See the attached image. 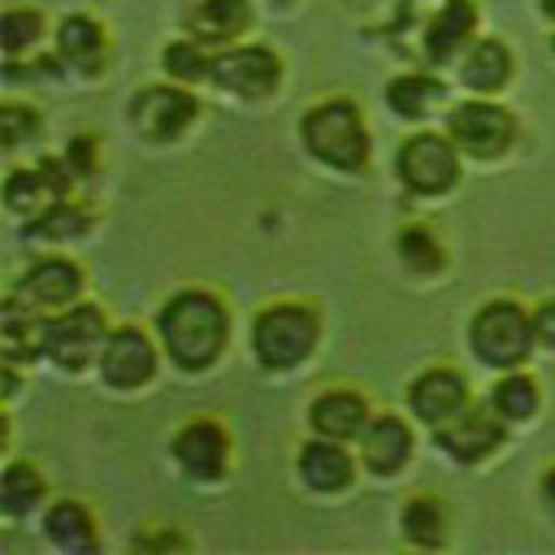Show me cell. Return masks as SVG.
<instances>
[{"label":"cell","instance_id":"cell-33","mask_svg":"<svg viewBox=\"0 0 555 555\" xmlns=\"http://www.w3.org/2000/svg\"><path fill=\"white\" fill-rule=\"evenodd\" d=\"M0 130H4V147H17V143L35 139L39 113L26 108V104H4V108H0Z\"/></svg>","mask_w":555,"mask_h":555},{"label":"cell","instance_id":"cell-3","mask_svg":"<svg viewBox=\"0 0 555 555\" xmlns=\"http://www.w3.org/2000/svg\"><path fill=\"white\" fill-rule=\"evenodd\" d=\"M317 338H321V321L308 304H269L251 325V351L269 373L304 364Z\"/></svg>","mask_w":555,"mask_h":555},{"label":"cell","instance_id":"cell-23","mask_svg":"<svg viewBox=\"0 0 555 555\" xmlns=\"http://www.w3.org/2000/svg\"><path fill=\"white\" fill-rule=\"evenodd\" d=\"M43 529H48V538L61 546V551H95V520H91V512L78 503V499H61V503H52L48 507V516H43Z\"/></svg>","mask_w":555,"mask_h":555},{"label":"cell","instance_id":"cell-14","mask_svg":"<svg viewBox=\"0 0 555 555\" xmlns=\"http://www.w3.org/2000/svg\"><path fill=\"white\" fill-rule=\"evenodd\" d=\"M78 291H82V269L65 256L35 260L17 282V295L30 299L35 308H69L78 299Z\"/></svg>","mask_w":555,"mask_h":555},{"label":"cell","instance_id":"cell-22","mask_svg":"<svg viewBox=\"0 0 555 555\" xmlns=\"http://www.w3.org/2000/svg\"><path fill=\"white\" fill-rule=\"evenodd\" d=\"M56 52L69 65H78V69H95L100 56H104V30H100V22L87 17V13L61 17V26H56Z\"/></svg>","mask_w":555,"mask_h":555},{"label":"cell","instance_id":"cell-26","mask_svg":"<svg viewBox=\"0 0 555 555\" xmlns=\"http://www.w3.org/2000/svg\"><path fill=\"white\" fill-rule=\"evenodd\" d=\"M403 538L416 546H442L447 542V507L429 494L412 499L403 507Z\"/></svg>","mask_w":555,"mask_h":555},{"label":"cell","instance_id":"cell-16","mask_svg":"<svg viewBox=\"0 0 555 555\" xmlns=\"http://www.w3.org/2000/svg\"><path fill=\"white\" fill-rule=\"evenodd\" d=\"M308 421L321 438H334V442H351L364 434L369 425V403L356 395V390H325L321 399H312L308 408Z\"/></svg>","mask_w":555,"mask_h":555},{"label":"cell","instance_id":"cell-13","mask_svg":"<svg viewBox=\"0 0 555 555\" xmlns=\"http://www.w3.org/2000/svg\"><path fill=\"white\" fill-rule=\"evenodd\" d=\"M494 416H499V412H494ZM494 416L468 412V408L455 412L451 425H447V421L438 425V447H442L451 460H460V464H477V460L494 455V451L503 447V425H499Z\"/></svg>","mask_w":555,"mask_h":555},{"label":"cell","instance_id":"cell-11","mask_svg":"<svg viewBox=\"0 0 555 555\" xmlns=\"http://www.w3.org/2000/svg\"><path fill=\"white\" fill-rule=\"evenodd\" d=\"M173 460H178L195 481H217V477L225 473V464H230V438H225V429H221L217 421L199 416V421H191V425L178 429V438H173Z\"/></svg>","mask_w":555,"mask_h":555},{"label":"cell","instance_id":"cell-21","mask_svg":"<svg viewBox=\"0 0 555 555\" xmlns=\"http://www.w3.org/2000/svg\"><path fill=\"white\" fill-rule=\"evenodd\" d=\"M460 78H464V87H473V91H481V95L499 91V87L512 78V52H507V43H499V39H477V43L468 48L464 65H460Z\"/></svg>","mask_w":555,"mask_h":555},{"label":"cell","instance_id":"cell-18","mask_svg":"<svg viewBox=\"0 0 555 555\" xmlns=\"http://www.w3.org/2000/svg\"><path fill=\"white\" fill-rule=\"evenodd\" d=\"M477 35V4L473 0H442V9L425 26V56L429 61H451L468 39Z\"/></svg>","mask_w":555,"mask_h":555},{"label":"cell","instance_id":"cell-4","mask_svg":"<svg viewBox=\"0 0 555 555\" xmlns=\"http://www.w3.org/2000/svg\"><path fill=\"white\" fill-rule=\"evenodd\" d=\"M473 356L490 369H516L533 351V312H525L516 299H490L477 308L468 325Z\"/></svg>","mask_w":555,"mask_h":555},{"label":"cell","instance_id":"cell-34","mask_svg":"<svg viewBox=\"0 0 555 555\" xmlns=\"http://www.w3.org/2000/svg\"><path fill=\"white\" fill-rule=\"evenodd\" d=\"M91 156H95V143H91L87 134H78V139L69 143V152H65L69 173H91Z\"/></svg>","mask_w":555,"mask_h":555},{"label":"cell","instance_id":"cell-35","mask_svg":"<svg viewBox=\"0 0 555 555\" xmlns=\"http://www.w3.org/2000/svg\"><path fill=\"white\" fill-rule=\"evenodd\" d=\"M533 338L542 347H555V299L538 304V312H533Z\"/></svg>","mask_w":555,"mask_h":555},{"label":"cell","instance_id":"cell-19","mask_svg":"<svg viewBox=\"0 0 555 555\" xmlns=\"http://www.w3.org/2000/svg\"><path fill=\"white\" fill-rule=\"evenodd\" d=\"M0 343L9 360H35L39 351H48V325L35 317V304L17 291L0 308Z\"/></svg>","mask_w":555,"mask_h":555},{"label":"cell","instance_id":"cell-15","mask_svg":"<svg viewBox=\"0 0 555 555\" xmlns=\"http://www.w3.org/2000/svg\"><path fill=\"white\" fill-rule=\"evenodd\" d=\"M412 455V429L395 416V412H382V416H369L364 434H360V460L369 473L377 477H390L408 464Z\"/></svg>","mask_w":555,"mask_h":555},{"label":"cell","instance_id":"cell-28","mask_svg":"<svg viewBox=\"0 0 555 555\" xmlns=\"http://www.w3.org/2000/svg\"><path fill=\"white\" fill-rule=\"evenodd\" d=\"M490 408L503 416V421H529L538 412V382L525 377V373H507L494 395H490Z\"/></svg>","mask_w":555,"mask_h":555},{"label":"cell","instance_id":"cell-9","mask_svg":"<svg viewBox=\"0 0 555 555\" xmlns=\"http://www.w3.org/2000/svg\"><path fill=\"white\" fill-rule=\"evenodd\" d=\"M195 113H199V104H195V95L182 91V87H143V91L130 100V121H134L147 139H156V143L178 139V134L195 121Z\"/></svg>","mask_w":555,"mask_h":555},{"label":"cell","instance_id":"cell-5","mask_svg":"<svg viewBox=\"0 0 555 555\" xmlns=\"http://www.w3.org/2000/svg\"><path fill=\"white\" fill-rule=\"evenodd\" d=\"M455 152H460L455 139L421 130V134L403 139V147L395 156V169H399L403 186H412L416 195H442L460 182V156Z\"/></svg>","mask_w":555,"mask_h":555},{"label":"cell","instance_id":"cell-36","mask_svg":"<svg viewBox=\"0 0 555 555\" xmlns=\"http://www.w3.org/2000/svg\"><path fill=\"white\" fill-rule=\"evenodd\" d=\"M134 546H182L178 533H160V538H134Z\"/></svg>","mask_w":555,"mask_h":555},{"label":"cell","instance_id":"cell-24","mask_svg":"<svg viewBox=\"0 0 555 555\" xmlns=\"http://www.w3.org/2000/svg\"><path fill=\"white\" fill-rule=\"evenodd\" d=\"M247 17H251L247 0H199L191 9V30L204 43H225L247 26Z\"/></svg>","mask_w":555,"mask_h":555},{"label":"cell","instance_id":"cell-2","mask_svg":"<svg viewBox=\"0 0 555 555\" xmlns=\"http://www.w3.org/2000/svg\"><path fill=\"white\" fill-rule=\"evenodd\" d=\"M299 134H304V147L330 169L360 173L369 165V130L351 100H325L308 108L299 121Z\"/></svg>","mask_w":555,"mask_h":555},{"label":"cell","instance_id":"cell-39","mask_svg":"<svg viewBox=\"0 0 555 555\" xmlns=\"http://www.w3.org/2000/svg\"><path fill=\"white\" fill-rule=\"evenodd\" d=\"M551 48H555V39H551Z\"/></svg>","mask_w":555,"mask_h":555},{"label":"cell","instance_id":"cell-20","mask_svg":"<svg viewBox=\"0 0 555 555\" xmlns=\"http://www.w3.org/2000/svg\"><path fill=\"white\" fill-rule=\"evenodd\" d=\"M65 191V173L56 169V160H43L39 169H13L4 182V204L13 212H35L43 208V199H56Z\"/></svg>","mask_w":555,"mask_h":555},{"label":"cell","instance_id":"cell-10","mask_svg":"<svg viewBox=\"0 0 555 555\" xmlns=\"http://www.w3.org/2000/svg\"><path fill=\"white\" fill-rule=\"evenodd\" d=\"M156 373V347L143 330L134 325H121L108 334L104 351H100V377L113 386V390H134L143 382H152Z\"/></svg>","mask_w":555,"mask_h":555},{"label":"cell","instance_id":"cell-38","mask_svg":"<svg viewBox=\"0 0 555 555\" xmlns=\"http://www.w3.org/2000/svg\"><path fill=\"white\" fill-rule=\"evenodd\" d=\"M542 13H551V17H555V0H542Z\"/></svg>","mask_w":555,"mask_h":555},{"label":"cell","instance_id":"cell-30","mask_svg":"<svg viewBox=\"0 0 555 555\" xmlns=\"http://www.w3.org/2000/svg\"><path fill=\"white\" fill-rule=\"evenodd\" d=\"M87 225H91V217H87L82 204H65V199H56L52 208H43V217L35 221L30 234H43V238H74V234H82Z\"/></svg>","mask_w":555,"mask_h":555},{"label":"cell","instance_id":"cell-1","mask_svg":"<svg viewBox=\"0 0 555 555\" xmlns=\"http://www.w3.org/2000/svg\"><path fill=\"white\" fill-rule=\"evenodd\" d=\"M156 334L165 356L186 369V373H204L208 364H217L225 338H230V317L225 304L212 291H178L173 299H165V308L156 312Z\"/></svg>","mask_w":555,"mask_h":555},{"label":"cell","instance_id":"cell-37","mask_svg":"<svg viewBox=\"0 0 555 555\" xmlns=\"http://www.w3.org/2000/svg\"><path fill=\"white\" fill-rule=\"evenodd\" d=\"M542 499H546V503L555 507V464H551V468L542 473Z\"/></svg>","mask_w":555,"mask_h":555},{"label":"cell","instance_id":"cell-6","mask_svg":"<svg viewBox=\"0 0 555 555\" xmlns=\"http://www.w3.org/2000/svg\"><path fill=\"white\" fill-rule=\"evenodd\" d=\"M447 134L455 139L460 152L477 156V160H494L512 147L516 139V121L507 108L499 104H486V100H468V104H455L451 117H447Z\"/></svg>","mask_w":555,"mask_h":555},{"label":"cell","instance_id":"cell-12","mask_svg":"<svg viewBox=\"0 0 555 555\" xmlns=\"http://www.w3.org/2000/svg\"><path fill=\"white\" fill-rule=\"evenodd\" d=\"M468 403V386L455 369H425L412 386H408V408L416 421L425 425H442L451 421L455 412H464Z\"/></svg>","mask_w":555,"mask_h":555},{"label":"cell","instance_id":"cell-8","mask_svg":"<svg viewBox=\"0 0 555 555\" xmlns=\"http://www.w3.org/2000/svg\"><path fill=\"white\" fill-rule=\"evenodd\" d=\"M208 74L230 95L260 100V95H269L282 82V61L269 48H260V43H243V48H230V52L212 56V69Z\"/></svg>","mask_w":555,"mask_h":555},{"label":"cell","instance_id":"cell-31","mask_svg":"<svg viewBox=\"0 0 555 555\" xmlns=\"http://www.w3.org/2000/svg\"><path fill=\"white\" fill-rule=\"evenodd\" d=\"M39 30H43V17L35 9H9L4 22H0V43H4L9 56H17L39 39Z\"/></svg>","mask_w":555,"mask_h":555},{"label":"cell","instance_id":"cell-7","mask_svg":"<svg viewBox=\"0 0 555 555\" xmlns=\"http://www.w3.org/2000/svg\"><path fill=\"white\" fill-rule=\"evenodd\" d=\"M104 343H108V325H104V312L95 304H69V312L48 321V356L61 369L91 364L104 351Z\"/></svg>","mask_w":555,"mask_h":555},{"label":"cell","instance_id":"cell-17","mask_svg":"<svg viewBox=\"0 0 555 555\" xmlns=\"http://www.w3.org/2000/svg\"><path fill=\"white\" fill-rule=\"evenodd\" d=\"M351 473H356V464L343 451V442L317 434L312 442L299 447V477H304V486H312L321 494H338V490L351 486Z\"/></svg>","mask_w":555,"mask_h":555},{"label":"cell","instance_id":"cell-27","mask_svg":"<svg viewBox=\"0 0 555 555\" xmlns=\"http://www.w3.org/2000/svg\"><path fill=\"white\" fill-rule=\"evenodd\" d=\"M399 260H403L416 278H429V273H438V269L447 264V251H442V243L434 238L429 225H403V230H399Z\"/></svg>","mask_w":555,"mask_h":555},{"label":"cell","instance_id":"cell-29","mask_svg":"<svg viewBox=\"0 0 555 555\" xmlns=\"http://www.w3.org/2000/svg\"><path fill=\"white\" fill-rule=\"evenodd\" d=\"M43 499V477L30 468V464H9L4 477H0V503L9 516H26L35 503Z\"/></svg>","mask_w":555,"mask_h":555},{"label":"cell","instance_id":"cell-32","mask_svg":"<svg viewBox=\"0 0 555 555\" xmlns=\"http://www.w3.org/2000/svg\"><path fill=\"white\" fill-rule=\"evenodd\" d=\"M165 69H169V78H178V82H195V78H204V74L212 69V61L199 52V43L178 39V43L165 48Z\"/></svg>","mask_w":555,"mask_h":555},{"label":"cell","instance_id":"cell-25","mask_svg":"<svg viewBox=\"0 0 555 555\" xmlns=\"http://www.w3.org/2000/svg\"><path fill=\"white\" fill-rule=\"evenodd\" d=\"M438 100H442V82L429 78V74H399V78L386 87V104H390L399 117H425Z\"/></svg>","mask_w":555,"mask_h":555}]
</instances>
